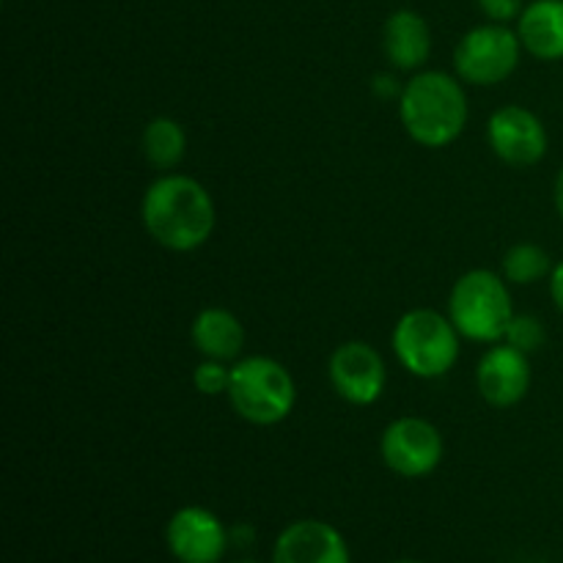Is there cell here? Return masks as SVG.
Returning <instances> with one entry per match:
<instances>
[{
	"label": "cell",
	"mask_w": 563,
	"mask_h": 563,
	"mask_svg": "<svg viewBox=\"0 0 563 563\" xmlns=\"http://www.w3.org/2000/svg\"><path fill=\"white\" fill-rule=\"evenodd\" d=\"M449 317L462 339L500 344L515 317L509 280L493 269H471L451 289Z\"/></svg>",
	"instance_id": "obj_4"
},
{
	"label": "cell",
	"mask_w": 563,
	"mask_h": 563,
	"mask_svg": "<svg viewBox=\"0 0 563 563\" xmlns=\"http://www.w3.org/2000/svg\"><path fill=\"white\" fill-rule=\"evenodd\" d=\"M192 385H196L198 394L203 396L229 394L231 363L209 361V357H203V361L196 366V372H192Z\"/></svg>",
	"instance_id": "obj_19"
},
{
	"label": "cell",
	"mask_w": 563,
	"mask_h": 563,
	"mask_svg": "<svg viewBox=\"0 0 563 563\" xmlns=\"http://www.w3.org/2000/svg\"><path fill=\"white\" fill-rule=\"evenodd\" d=\"M190 339L192 346L209 361L236 363L242 357V346H245V328L234 311L209 306L192 319Z\"/></svg>",
	"instance_id": "obj_14"
},
{
	"label": "cell",
	"mask_w": 563,
	"mask_h": 563,
	"mask_svg": "<svg viewBox=\"0 0 563 563\" xmlns=\"http://www.w3.org/2000/svg\"><path fill=\"white\" fill-rule=\"evenodd\" d=\"M379 454L388 471L401 478L432 476L445 454L440 429L418 416H401L385 427L379 438Z\"/></svg>",
	"instance_id": "obj_7"
},
{
	"label": "cell",
	"mask_w": 563,
	"mask_h": 563,
	"mask_svg": "<svg viewBox=\"0 0 563 563\" xmlns=\"http://www.w3.org/2000/svg\"><path fill=\"white\" fill-rule=\"evenodd\" d=\"M229 401L242 421L275 427L295 410L297 385L289 368L267 355H247L231 363Z\"/></svg>",
	"instance_id": "obj_3"
},
{
	"label": "cell",
	"mask_w": 563,
	"mask_h": 563,
	"mask_svg": "<svg viewBox=\"0 0 563 563\" xmlns=\"http://www.w3.org/2000/svg\"><path fill=\"white\" fill-rule=\"evenodd\" d=\"M372 91L374 97L379 99H399L401 91H405V86H399L394 71H379V75L372 77Z\"/></svg>",
	"instance_id": "obj_21"
},
{
	"label": "cell",
	"mask_w": 563,
	"mask_h": 563,
	"mask_svg": "<svg viewBox=\"0 0 563 563\" xmlns=\"http://www.w3.org/2000/svg\"><path fill=\"white\" fill-rule=\"evenodd\" d=\"M141 220L148 236L165 251L190 253L207 245L214 234L218 209L198 179L185 174H163L143 192Z\"/></svg>",
	"instance_id": "obj_1"
},
{
	"label": "cell",
	"mask_w": 563,
	"mask_h": 563,
	"mask_svg": "<svg viewBox=\"0 0 563 563\" xmlns=\"http://www.w3.org/2000/svg\"><path fill=\"white\" fill-rule=\"evenodd\" d=\"M394 563H421V561H412V559H401V561H394Z\"/></svg>",
	"instance_id": "obj_25"
},
{
	"label": "cell",
	"mask_w": 563,
	"mask_h": 563,
	"mask_svg": "<svg viewBox=\"0 0 563 563\" xmlns=\"http://www.w3.org/2000/svg\"><path fill=\"white\" fill-rule=\"evenodd\" d=\"M476 5L489 22H504V25H509L511 20H520L528 3L526 0H476Z\"/></svg>",
	"instance_id": "obj_20"
},
{
	"label": "cell",
	"mask_w": 563,
	"mask_h": 563,
	"mask_svg": "<svg viewBox=\"0 0 563 563\" xmlns=\"http://www.w3.org/2000/svg\"><path fill=\"white\" fill-rule=\"evenodd\" d=\"M517 36L537 60H563V0H531L517 20Z\"/></svg>",
	"instance_id": "obj_15"
},
{
	"label": "cell",
	"mask_w": 563,
	"mask_h": 563,
	"mask_svg": "<svg viewBox=\"0 0 563 563\" xmlns=\"http://www.w3.org/2000/svg\"><path fill=\"white\" fill-rule=\"evenodd\" d=\"M489 148L509 168H533L548 154V130L533 110L506 104L489 115Z\"/></svg>",
	"instance_id": "obj_9"
},
{
	"label": "cell",
	"mask_w": 563,
	"mask_h": 563,
	"mask_svg": "<svg viewBox=\"0 0 563 563\" xmlns=\"http://www.w3.org/2000/svg\"><path fill=\"white\" fill-rule=\"evenodd\" d=\"M383 49L396 71H418L432 55L429 22L418 11H394L383 25Z\"/></svg>",
	"instance_id": "obj_13"
},
{
	"label": "cell",
	"mask_w": 563,
	"mask_h": 563,
	"mask_svg": "<svg viewBox=\"0 0 563 563\" xmlns=\"http://www.w3.org/2000/svg\"><path fill=\"white\" fill-rule=\"evenodd\" d=\"M330 385L352 407H368L379 401L388 385V368L383 355L368 341H344L333 350L328 363Z\"/></svg>",
	"instance_id": "obj_8"
},
{
	"label": "cell",
	"mask_w": 563,
	"mask_h": 563,
	"mask_svg": "<svg viewBox=\"0 0 563 563\" xmlns=\"http://www.w3.org/2000/svg\"><path fill=\"white\" fill-rule=\"evenodd\" d=\"M553 203H555V212H559V218L563 220V165H561L559 176H555V185H553Z\"/></svg>",
	"instance_id": "obj_24"
},
{
	"label": "cell",
	"mask_w": 563,
	"mask_h": 563,
	"mask_svg": "<svg viewBox=\"0 0 563 563\" xmlns=\"http://www.w3.org/2000/svg\"><path fill=\"white\" fill-rule=\"evenodd\" d=\"M522 42L517 27L504 22H484L471 27L454 49V69L462 82L471 86H498L509 80L522 58Z\"/></svg>",
	"instance_id": "obj_6"
},
{
	"label": "cell",
	"mask_w": 563,
	"mask_h": 563,
	"mask_svg": "<svg viewBox=\"0 0 563 563\" xmlns=\"http://www.w3.org/2000/svg\"><path fill=\"white\" fill-rule=\"evenodd\" d=\"M555 262L537 242H517L500 258V275L515 286H533L550 278Z\"/></svg>",
	"instance_id": "obj_17"
},
{
	"label": "cell",
	"mask_w": 563,
	"mask_h": 563,
	"mask_svg": "<svg viewBox=\"0 0 563 563\" xmlns=\"http://www.w3.org/2000/svg\"><path fill=\"white\" fill-rule=\"evenodd\" d=\"M143 157L152 168L157 170H174L176 165H181L187 154V135L185 126L176 119L168 115H157L146 124L141 137Z\"/></svg>",
	"instance_id": "obj_16"
},
{
	"label": "cell",
	"mask_w": 563,
	"mask_h": 563,
	"mask_svg": "<svg viewBox=\"0 0 563 563\" xmlns=\"http://www.w3.org/2000/svg\"><path fill=\"white\" fill-rule=\"evenodd\" d=\"M528 357L531 355L515 350L506 341L493 344L484 352L476 366V385L487 405L506 410V407H515L526 399L533 379Z\"/></svg>",
	"instance_id": "obj_11"
},
{
	"label": "cell",
	"mask_w": 563,
	"mask_h": 563,
	"mask_svg": "<svg viewBox=\"0 0 563 563\" xmlns=\"http://www.w3.org/2000/svg\"><path fill=\"white\" fill-rule=\"evenodd\" d=\"M165 544L179 563H220L231 548V537L214 511L181 506L165 526Z\"/></svg>",
	"instance_id": "obj_10"
},
{
	"label": "cell",
	"mask_w": 563,
	"mask_h": 563,
	"mask_svg": "<svg viewBox=\"0 0 563 563\" xmlns=\"http://www.w3.org/2000/svg\"><path fill=\"white\" fill-rule=\"evenodd\" d=\"M467 93L460 77L449 71H418L405 82L399 119L407 135L423 148H445L465 132Z\"/></svg>",
	"instance_id": "obj_2"
},
{
	"label": "cell",
	"mask_w": 563,
	"mask_h": 563,
	"mask_svg": "<svg viewBox=\"0 0 563 563\" xmlns=\"http://www.w3.org/2000/svg\"><path fill=\"white\" fill-rule=\"evenodd\" d=\"M236 563H258V561H253V559H242V561H236Z\"/></svg>",
	"instance_id": "obj_26"
},
{
	"label": "cell",
	"mask_w": 563,
	"mask_h": 563,
	"mask_svg": "<svg viewBox=\"0 0 563 563\" xmlns=\"http://www.w3.org/2000/svg\"><path fill=\"white\" fill-rule=\"evenodd\" d=\"M550 297H553L555 308L563 313V258L555 262L553 273H550Z\"/></svg>",
	"instance_id": "obj_22"
},
{
	"label": "cell",
	"mask_w": 563,
	"mask_h": 563,
	"mask_svg": "<svg viewBox=\"0 0 563 563\" xmlns=\"http://www.w3.org/2000/svg\"><path fill=\"white\" fill-rule=\"evenodd\" d=\"M460 330L449 313L412 308L396 322L390 344L401 366L421 379L445 377L460 361Z\"/></svg>",
	"instance_id": "obj_5"
},
{
	"label": "cell",
	"mask_w": 563,
	"mask_h": 563,
	"mask_svg": "<svg viewBox=\"0 0 563 563\" xmlns=\"http://www.w3.org/2000/svg\"><path fill=\"white\" fill-rule=\"evenodd\" d=\"M504 341L515 346V350L526 352V355H533V352H539L548 344V328H544V322L537 313H515Z\"/></svg>",
	"instance_id": "obj_18"
},
{
	"label": "cell",
	"mask_w": 563,
	"mask_h": 563,
	"mask_svg": "<svg viewBox=\"0 0 563 563\" xmlns=\"http://www.w3.org/2000/svg\"><path fill=\"white\" fill-rule=\"evenodd\" d=\"M229 537L234 548H251L253 539H256V531L251 526H234L229 528Z\"/></svg>",
	"instance_id": "obj_23"
},
{
	"label": "cell",
	"mask_w": 563,
	"mask_h": 563,
	"mask_svg": "<svg viewBox=\"0 0 563 563\" xmlns=\"http://www.w3.org/2000/svg\"><path fill=\"white\" fill-rule=\"evenodd\" d=\"M269 563H352L344 533L324 520H297L278 533Z\"/></svg>",
	"instance_id": "obj_12"
}]
</instances>
